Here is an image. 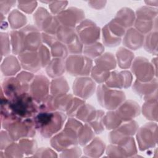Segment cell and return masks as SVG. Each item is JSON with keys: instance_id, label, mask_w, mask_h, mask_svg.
I'll return each mask as SVG.
<instances>
[{"instance_id": "6", "label": "cell", "mask_w": 158, "mask_h": 158, "mask_svg": "<svg viewBox=\"0 0 158 158\" xmlns=\"http://www.w3.org/2000/svg\"><path fill=\"white\" fill-rule=\"evenodd\" d=\"M5 3L6 4V6L1 4V12L2 14L7 13L9 11V9H10L11 7L13 6V4L15 3V1H5Z\"/></svg>"}, {"instance_id": "3", "label": "cell", "mask_w": 158, "mask_h": 158, "mask_svg": "<svg viewBox=\"0 0 158 158\" xmlns=\"http://www.w3.org/2000/svg\"><path fill=\"white\" fill-rule=\"evenodd\" d=\"M1 72L4 75H13L19 70V65L17 59L13 56H8L4 59L1 64Z\"/></svg>"}, {"instance_id": "4", "label": "cell", "mask_w": 158, "mask_h": 158, "mask_svg": "<svg viewBox=\"0 0 158 158\" xmlns=\"http://www.w3.org/2000/svg\"><path fill=\"white\" fill-rule=\"evenodd\" d=\"M9 20H15L13 22H9L10 24V26L12 28L16 29L17 28L20 27L21 26L23 25V24L24 22H26V18L20 12H19L17 9H15L11 12L10 14H9Z\"/></svg>"}, {"instance_id": "5", "label": "cell", "mask_w": 158, "mask_h": 158, "mask_svg": "<svg viewBox=\"0 0 158 158\" xmlns=\"http://www.w3.org/2000/svg\"><path fill=\"white\" fill-rule=\"evenodd\" d=\"M1 54L2 56L7 55L9 52V35L6 33H1Z\"/></svg>"}, {"instance_id": "2", "label": "cell", "mask_w": 158, "mask_h": 158, "mask_svg": "<svg viewBox=\"0 0 158 158\" xmlns=\"http://www.w3.org/2000/svg\"><path fill=\"white\" fill-rule=\"evenodd\" d=\"M22 85L17 78H7L4 80L1 85V92L4 93V96L8 99H12L21 94Z\"/></svg>"}, {"instance_id": "1", "label": "cell", "mask_w": 158, "mask_h": 158, "mask_svg": "<svg viewBox=\"0 0 158 158\" xmlns=\"http://www.w3.org/2000/svg\"><path fill=\"white\" fill-rule=\"evenodd\" d=\"M8 108L12 114L20 118H27L35 114L36 109L32 98L27 93H22L9 100Z\"/></svg>"}]
</instances>
